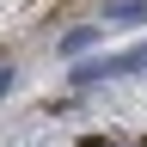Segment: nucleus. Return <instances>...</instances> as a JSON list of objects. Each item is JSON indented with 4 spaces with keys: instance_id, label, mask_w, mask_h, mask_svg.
<instances>
[{
    "instance_id": "obj_1",
    "label": "nucleus",
    "mask_w": 147,
    "mask_h": 147,
    "mask_svg": "<svg viewBox=\"0 0 147 147\" xmlns=\"http://www.w3.org/2000/svg\"><path fill=\"white\" fill-rule=\"evenodd\" d=\"M92 43H98V25H80V31H67V37H61V55L74 61V55H86Z\"/></svg>"
},
{
    "instance_id": "obj_2",
    "label": "nucleus",
    "mask_w": 147,
    "mask_h": 147,
    "mask_svg": "<svg viewBox=\"0 0 147 147\" xmlns=\"http://www.w3.org/2000/svg\"><path fill=\"white\" fill-rule=\"evenodd\" d=\"M147 18V0H110V25H141Z\"/></svg>"
},
{
    "instance_id": "obj_3",
    "label": "nucleus",
    "mask_w": 147,
    "mask_h": 147,
    "mask_svg": "<svg viewBox=\"0 0 147 147\" xmlns=\"http://www.w3.org/2000/svg\"><path fill=\"white\" fill-rule=\"evenodd\" d=\"M6 86H12V61H0V98H6Z\"/></svg>"
}]
</instances>
